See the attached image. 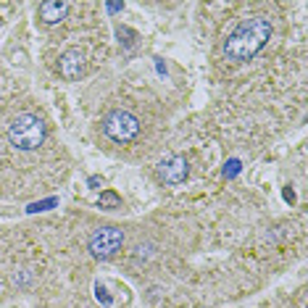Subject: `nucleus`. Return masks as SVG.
Returning <instances> with one entry per match:
<instances>
[{
  "instance_id": "nucleus-1",
  "label": "nucleus",
  "mask_w": 308,
  "mask_h": 308,
  "mask_svg": "<svg viewBox=\"0 0 308 308\" xmlns=\"http://www.w3.org/2000/svg\"><path fill=\"white\" fill-rule=\"evenodd\" d=\"M271 19L269 16H253V19H245L234 32L227 34L224 40V58L232 61V63H245L250 58H256L266 42L271 40Z\"/></svg>"
},
{
  "instance_id": "nucleus-2",
  "label": "nucleus",
  "mask_w": 308,
  "mask_h": 308,
  "mask_svg": "<svg viewBox=\"0 0 308 308\" xmlns=\"http://www.w3.org/2000/svg\"><path fill=\"white\" fill-rule=\"evenodd\" d=\"M45 135H48V129H45V121H42L40 116L24 111V114H16L8 124V140L16 150H37L42 142H45Z\"/></svg>"
},
{
  "instance_id": "nucleus-3",
  "label": "nucleus",
  "mask_w": 308,
  "mask_h": 308,
  "mask_svg": "<svg viewBox=\"0 0 308 308\" xmlns=\"http://www.w3.org/2000/svg\"><path fill=\"white\" fill-rule=\"evenodd\" d=\"M103 132H105V137H111L114 142H121V145L132 142L140 135V119L135 114L116 108V111H108L103 116Z\"/></svg>"
},
{
  "instance_id": "nucleus-4",
  "label": "nucleus",
  "mask_w": 308,
  "mask_h": 308,
  "mask_svg": "<svg viewBox=\"0 0 308 308\" xmlns=\"http://www.w3.org/2000/svg\"><path fill=\"white\" fill-rule=\"evenodd\" d=\"M121 245H124V232L119 229V227H100L93 237H90V256L93 258H100V261H105V258H111V256H116L119 250H121Z\"/></svg>"
},
{
  "instance_id": "nucleus-5",
  "label": "nucleus",
  "mask_w": 308,
  "mask_h": 308,
  "mask_svg": "<svg viewBox=\"0 0 308 308\" xmlns=\"http://www.w3.org/2000/svg\"><path fill=\"white\" fill-rule=\"evenodd\" d=\"M190 174V166H187V158L185 156H169L161 161L158 166V177L166 182V185H182Z\"/></svg>"
},
{
  "instance_id": "nucleus-6",
  "label": "nucleus",
  "mask_w": 308,
  "mask_h": 308,
  "mask_svg": "<svg viewBox=\"0 0 308 308\" xmlns=\"http://www.w3.org/2000/svg\"><path fill=\"white\" fill-rule=\"evenodd\" d=\"M84 71V56L79 48H69L66 53H61L58 58V74L63 79H77Z\"/></svg>"
},
{
  "instance_id": "nucleus-7",
  "label": "nucleus",
  "mask_w": 308,
  "mask_h": 308,
  "mask_svg": "<svg viewBox=\"0 0 308 308\" xmlns=\"http://www.w3.org/2000/svg\"><path fill=\"white\" fill-rule=\"evenodd\" d=\"M69 3H58V0H48V3H40V21L42 24H58V21H63L66 19V13H69Z\"/></svg>"
},
{
  "instance_id": "nucleus-8",
  "label": "nucleus",
  "mask_w": 308,
  "mask_h": 308,
  "mask_svg": "<svg viewBox=\"0 0 308 308\" xmlns=\"http://www.w3.org/2000/svg\"><path fill=\"white\" fill-rule=\"evenodd\" d=\"M98 206L100 208H105V211H114V208H121V197L114 192V190H105L103 195H100V201H98Z\"/></svg>"
},
{
  "instance_id": "nucleus-9",
  "label": "nucleus",
  "mask_w": 308,
  "mask_h": 308,
  "mask_svg": "<svg viewBox=\"0 0 308 308\" xmlns=\"http://www.w3.org/2000/svg\"><path fill=\"white\" fill-rule=\"evenodd\" d=\"M108 11H111V13H116V11H121V3H111V6H108Z\"/></svg>"
}]
</instances>
